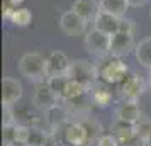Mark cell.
I'll list each match as a JSON object with an SVG mask.
<instances>
[{
	"label": "cell",
	"instance_id": "9a60e30c",
	"mask_svg": "<svg viewBox=\"0 0 151 146\" xmlns=\"http://www.w3.org/2000/svg\"><path fill=\"white\" fill-rule=\"evenodd\" d=\"M90 88L87 85H83L82 82H78L75 78H66V82L63 85V90L60 93V99L63 100H76V99H80L82 95H85Z\"/></svg>",
	"mask_w": 151,
	"mask_h": 146
},
{
	"label": "cell",
	"instance_id": "ac0fdd59",
	"mask_svg": "<svg viewBox=\"0 0 151 146\" xmlns=\"http://www.w3.org/2000/svg\"><path fill=\"white\" fill-rule=\"evenodd\" d=\"M134 56L141 66L151 70V37H146L137 42L136 49H134Z\"/></svg>",
	"mask_w": 151,
	"mask_h": 146
},
{
	"label": "cell",
	"instance_id": "8992f818",
	"mask_svg": "<svg viewBox=\"0 0 151 146\" xmlns=\"http://www.w3.org/2000/svg\"><path fill=\"white\" fill-rule=\"evenodd\" d=\"M146 88H148V83L136 73L127 75L119 83V93H121L122 100H134V102H137Z\"/></svg>",
	"mask_w": 151,
	"mask_h": 146
},
{
	"label": "cell",
	"instance_id": "5b68a950",
	"mask_svg": "<svg viewBox=\"0 0 151 146\" xmlns=\"http://www.w3.org/2000/svg\"><path fill=\"white\" fill-rule=\"evenodd\" d=\"M87 26H88V22L85 21L82 15L76 14L73 9L63 12V15L60 17V29L63 31V34L68 36V37L83 36L85 31H87Z\"/></svg>",
	"mask_w": 151,
	"mask_h": 146
},
{
	"label": "cell",
	"instance_id": "30bf717a",
	"mask_svg": "<svg viewBox=\"0 0 151 146\" xmlns=\"http://www.w3.org/2000/svg\"><path fill=\"white\" fill-rule=\"evenodd\" d=\"M22 97V83L17 78L5 77L2 80V104L12 107Z\"/></svg>",
	"mask_w": 151,
	"mask_h": 146
},
{
	"label": "cell",
	"instance_id": "cb8c5ba5",
	"mask_svg": "<svg viewBox=\"0 0 151 146\" xmlns=\"http://www.w3.org/2000/svg\"><path fill=\"white\" fill-rule=\"evenodd\" d=\"M14 126H15V119L12 107L4 105V127H14Z\"/></svg>",
	"mask_w": 151,
	"mask_h": 146
},
{
	"label": "cell",
	"instance_id": "9c48e42d",
	"mask_svg": "<svg viewBox=\"0 0 151 146\" xmlns=\"http://www.w3.org/2000/svg\"><path fill=\"white\" fill-rule=\"evenodd\" d=\"M70 66L71 63L63 51H53L48 56V78L68 77Z\"/></svg>",
	"mask_w": 151,
	"mask_h": 146
},
{
	"label": "cell",
	"instance_id": "83f0119b",
	"mask_svg": "<svg viewBox=\"0 0 151 146\" xmlns=\"http://www.w3.org/2000/svg\"><path fill=\"white\" fill-rule=\"evenodd\" d=\"M148 2H150V0H127L129 7H134V9H137V7H144V5H146Z\"/></svg>",
	"mask_w": 151,
	"mask_h": 146
},
{
	"label": "cell",
	"instance_id": "f546056e",
	"mask_svg": "<svg viewBox=\"0 0 151 146\" xmlns=\"http://www.w3.org/2000/svg\"><path fill=\"white\" fill-rule=\"evenodd\" d=\"M148 88L151 90V70H150V75H148Z\"/></svg>",
	"mask_w": 151,
	"mask_h": 146
},
{
	"label": "cell",
	"instance_id": "7402d4cb",
	"mask_svg": "<svg viewBox=\"0 0 151 146\" xmlns=\"http://www.w3.org/2000/svg\"><path fill=\"white\" fill-rule=\"evenodd\" d=\"M82 122L87 127V131H88V145H95L99 141V138L102 136V126H100V122H97L95 119H92V117L85 119Z\"/></svg>",
	"mask_w": 151,
	"mask_h": 146
},
{
	"label": "cell",
	"instance_id": "2e32d148",
	"mask_svg": "<svg viewBox=\"0 0 151 146\" xmlns=\"http://www.w3.org/2000/svg\"><path fill=\"white\" fill-rule=\"evenodd\" d=\"M92 102L100 107V109H105L109 107L110 102H112V92L109 88V83L105 82H97L93 87H92Z\"/></svg>",
	"mask_w": 151,
	"mask_h": 146
},
{
	"label": "cell",
	"instance_id": "ba28073f",
	"mask_svg": "<svg viewBox=\"0 0 151 146\" xmlns=\"http://www.w3.org/2000/svg\"><path fill=\"white\" fill-rule=\"evenodd\" d=\"M136 49V42H134V34L132 32H124L119 31L116 34L110 36V55L116 58H122L127 56Z\"/></svg>",
	"mask_w": 151,
	"mask_h": 146
},
{
	"label": "cell",
	"instance_id": "ffe728a7",
	"mask_svg": "<svg viewBox=\"0 0 151 146\" xmlns=\"http://www.w3.org/2000/svg\"><path fill=\"white\" fill-rule=\"evenodd\" d=\"M9 21L12 22L14 26H17V27H27L29 24L32 22V12L27 7L14 9V12L10 14Z\"/></svg>",
	"mask_w": 151,
	"mask_h": 146
},
{
	"label": "cell",
	"instance_id": "3957f363",
	"mask_svg": "<svg viewBox=\"0 0 151 146\" xmlns=\"http://www.w3.org/2000/svg\"><path fill=\"white\" fill-rule=\"evenodd\" d=\"M85 49L90 55L97 56V58H105L110 55V34L104 32L100 29H90L85 34V42H83Z\"/></svg>",
	"mask_w": 151,
	"mask_h": 146
},
{
	"label": "cell",
	"instance_id": "f1b7e54d",
	"mask_svg": "<svg viewBox=\"0 0 151 146\" xmlns=\"http://www.w3.org/2000/svg\"><path fill=\"white\" fill-rule=\"evenodd\" d=\"M146 146H151V131H150V134L146 136Z\"/></svg>",
	"mask_w": 151,
	"mask_h": 146
},
{
	"label": "cell",
	"instance_id": "e0dca14e",
	"mask_svg": "<svg viewBox=\"0 0 151 146\" xmlns=\"http://www.w3.org/2000/svg\"><path fill=\"white\" fill-rule=\"evenodd\" d=\"M112 134L119 139L121 146H124L126 143H129L131 139L136 136V131H134L132 124H127V122H122V121H116L114 126H112Z\"/></svg>",
	"mask_w": 151,
	"mask_h": 146
},
{
	"label": "cell",
	"instance_id": "4fadbf2b",
	"mask_svg": "<svg viewBox=\"0 0 151 146\" xmlns=\"http://www.w3.org/2000/svg\"><path fill=\"white\" fill-rule=\"evenodd\" d=\"M93 22H95L97 29H100V31H104L110 36L119 32V29H121V17L110 14V12H105V10H100Z\"/></svg>",
	"mask_w": 151,
	"mask_h": 146
},
{
	"label": "cell",
	"instance_id": "44dd1931",
	"mask_svg": "<svg viewBox=\"0 0 151 146\" xmlns=\"http://www.w3.org/2000/svg\"><path fill=\"white\" fill-rule=\"evenodd\" d=\"M32 138V129L27 126H17L15 124L12 127V145H19V146H26L31 143Z\"/></svg>",
	"mask_w": 151,
	"mask_h": 146
},
{
	"label": "cell",
	"instance_id": "4316f807",
	"mask_svg": "<svg viewBox=\"0 0 151 146\" xmlns=\"http://www.w3.org/2000/svg\"><path fill=\"white\" fill-rule=\"evenodd\" d=\"M124 146H146V139L144 138H141V136H134V138L131 139L129 143H126Z\"/></svg>",
	"mask_w": 151,
	"mask_h": 146
},
{
	"label": "cell",
	"instance_id": "277c9868",
	"mask_svg": "<svg viewBox=\"0 0 151 146\" xmlns=\"http://www.w3.org/2000/svg\"><path fill=\"white\" fill-rule=\"evenodd\" d=\"M68 77L75 78L78 82H82L83 85H87L88 88H92L99 80V66L87 60H76L70 66Z\"/></svg>",
	"mask_w": 151,
	"mask_h": 146
},
{
	"label": "cell",
	"instance_id": "52a82bcc",
	"mask_svg": "<svg viewBox=\"0 0 151 146\" xmlns=\"http://www.w3.org/2000/svg\"><path fill=\"white\" fill-rule=\"evenodd\" d=\"M58 100H60V95L49 87L48 82L37 83V88H36L34 95H32V105L36 109L49 112L58 107Z\"/></svg>",
	"mask_w": 151,
	"mask_h": 146
},
{
	"label": "cell",
	"instance_id": "484cf974",
	"mask_svg": "<svg viewBox=\"0 0 151 146\" xmlns=\"http://www.w3.org/2000/svg\"><path fill=\"white\" fill-rule=\"evenodd\" d=\"M24 0H5V9L4 10H14V9L22 7Z\"/></svg>",
	"mask_w": 151,
	"mask_h": 146
},
{
	"label": "cell",
	"instance_id": "7c38bea8",
	"mask_svg": "<svg viewBox=\"0 0 151 146\" xmlns=\"http://www.w3.org/2000/svg\"><path fill=\"white\" fill-rule=\"evenodd\" d=\"M65 139L71 146H85L88 145V131L83 122H71L65 129Z\"/></svg>",
	"mask_w": 151,
	"mask_h": 146
},
{
	"label": "cell",
	"instance_id": "6da1fadb",
	"mask_svg": "<svg viewBox=\"0 0 151 146\" xmlns=\"http://www.w3.org/2000/svg\"><path fill=\"white\" fill-rule=\"evenodd\" d=\"M19 71L32 83H44L48 80V58L41 53H26L19 60Z\"/></svg>",
	"mask_w": 151,
	"mask_h": 146
},
{
	"label": "cell",
	"instance_id": "4dcf8cb0",
	"mask_svg": "<svg viewBox=\"0 0 151 146\" xmlns=\"http://www.w3.org/2000/svg\"><path fill=\"white\" fill-rule=\"evenodd\" d=\"M150 15H151V10H150Z\"/></svg>",
	"mask_w": 151,
	"mask_h": 146
},
{
	"label": "cell",
	"instance_id": "603a6c76",
	"mask_svg": "<svg viewBox=\"0 0 151 146\" xmlns=\"http://www.w3.org/2000/svg\"><path fill=\"white\" fill-rule=\"evenodd\" d=\"M95 146H121V143L114 134H102L95 143Z\"/></svg>",
	"mask_w": 151,
	"mask_h": 146
},
{
	"label": "cell",
	"instance_id": "8fae6325",
	"mask_svg": "<svg viewBox=\"0 0 151 146\" xmlns=\"http://www.w3.org/2000/svg\"><path fill=\"white\" fill-rule=\"evenodd\" d=\"M143 117V112L139 109L137 102L134 100H122L116 109V121H122L127 124H136Z\"/></svg>",
	"mask_w": 151,
	"mask_h": 146
},
{
	"label": "cell",
	"instance_id": "1f68e13d",
	"mask_svg": "<svg viewBox=\"0 0 151 146\" xmlns=\"http://www.w3.org/2000/svg\"><path fill=\"white\" fill-rule=\"evenodd\" d=\"M65 146H66V145H65Z\"/></svg>",
	"mask_w": 151,
	"mask_h": 146
},
{
	"label": "cell",
	"instance_id": "d6986e66",
	"mask_svg": "<svg viewBox=\"0 0 151 146\" xmlns=\"http://www.w3.org/2000/svg\"><path fill=\"white\" fill-rule=\"evenodd\" d=\"M99 2H100V9L102 10L110 12L114 15H119V17H124L127 9H129L127 0H99Z\"/></svg>",
	"mask_w": 151,
	"mask_h": 146
},
{
	"label": "cell",
	"instance_id": "d4e9b609",
	"mask_svg": "<svg viewBox=\"0 0 151 146\" xmlns=\"http://www.w3.org/2000/svg\"><path fill=\"white\" fill-rule=\"evenodd\" d=\"M119 31H124V32H132L134 34V21L129 19V17H121V29Z\"/></svg>",
	"mask_w": 151,
	"mask_h": 146
},
{
	"label": "cell",
	"instance_id": "7a4b0ae2",
	"mask_svg": "<svg viewBox=\"0 0 151 146\" xmlns=\"http://www.w3.org/2000/svg\"><path fill=\"white\" fill-rule=\"evenodd\" d=\"M102 63H99V78L105 82L109 85H119L124 78L129 75V68L127 65L121 60V58H116V56H105V58H100Z\"/></svg>",
	"mask_w": 151,
	"mask_h": 146
},
{
	"label": "cell",
	"instance_id": "5bb4252c",
	"mask_svg": "<svg viewBox=\"0 0 151 146\" xmlns=\"http://www.w3.org/2000/svg\"><path fill=\"white\" fill-rule=\"evenodd\" d=\"M73 10L78 15H82L87 22H92L95 21V17L102 9H100V2H97V0H75Z\"/></svg>",
	"mask_w": 151,
	"mask_h": 146
}]
</instances>
